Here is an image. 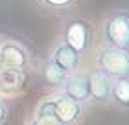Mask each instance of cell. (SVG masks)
<instances>
[{"label": "cell", "instance_id": "obj_1", "mask_svg": "<svg viewBox=\"0 0 129 125\" xmlns=\"http://www.w3.org/2000/svg\"><path fill=\"white\" fill-rule=\"evenodd\" d=\"M102 39L105 46L129 52V9H113L102 22Z\"/></svg>", "mask_w": 129, "mask_h": 125}, {"label": "cell", "instance_id": "obj_12", "mask_svg": "<svg viewBox=\"0 0 129 125\" xmlns=\"http://www.w3.org/2000/svg\"><path fill=\"white\" fill-rule=\"evenodd\" d=\"M44 9L54 11V13H67L78 4V0H37Z\"/></svg>", "mask_w": 129, "mask_h": 125}, {"label": "cell", "instance_id": "obj_6", "mask_svg": "<svg viewBox=\"0 0 129 125\" xmlns=\"http://www.w3.org/2000/svg\"><path fill=\"white\" fill-rule=\"evenodd\" d=\"M35 72H37L39 81L52 92H59L61 87L64 85V81H67V77L70 75L67 70L57 66V64L54 61H50L48 57L39 59L37 64H35Z\"/></svg>", "mask_w": 129, "mask_h": 125}, {"label": "cell", "instance_id": "obj_8", "mask_svg": "<svg viewBox=\"0 0 129 125\" xmlns=\"http://www.w3.org/2000/svg\"><path fill=\"white\" fill-rule=\"evenodd\" d=\"M81 57L74 48H70L68 44H64L63 40H57V43L52 46V50L48 53V59L54 61L57 66H61L63 70H67L68 74H74L79 70L81 64Z\"/></svg>", "mask_w": 129, "mask_h": 125}, {"label": "cell", "instance_id": "obj_5", "mask_svg": "<svg viewBox=\"0 0 129 125\" xmlns=\"http://www.w3.org/2000/svg\"><path fill=\"white\" fill-rule=\"evenodd\" d=\"M61 96L68 98L81 105H89L90 103V90H89V72H74L67 77L64 85L59 90Z\"/></svg>", "mask_w": 129, "mask_h": 125}, {"label": "cell", "instance_id": "obj_11", "mask_svg": "<svg viewBox=\"0 0 129 125\" xmlns=\"http://www.w3.org/2000/svg\"><path fill=\"white\" fill-rule=\"evenodd\" d=\"M111 105L120 110H129V77H116L111 81Z\"/></svg>", "mask_w": 129, "mask_h": 125}, {"label": "cell", "instance_id": "obj_13", "mask_svg": "<svg viewBox=\"0 0 129 125\" xmlns=\"http://www.w3.org/2000/svg\"><path fill=\"white\" fill-rule=\"evenodd\" d=\"M55 98H57V92H52L50 96L43 98L35 107V112L33 116H52L54 118V107H55Z\"/></svg>", "mask_w": 129, "mask_h": 125}, {"label": "cell", "instance_id": "obj_16", "mask_svg": "<svg viewBox=\"0 0 129 125\" xmlns=\"http://www.w3.org/2000/svg\"><path fill=\"white\" fill-rule=\"evenodd\" d=\"M0 70H2V63H0Z\"/></svg>", "mask_w": 129, "mask_h": 125}, {"label": "cell", "instance_id": "obj_15", "mask_svg": "<svg viewBox=\"0 0 129 125\" xmlns=\"http://www.w3.org/2000/svg\"><path fill=\"white\" fill-rule=\"evenodd\" d=\"M8 118H9V105H8V99L0 96V125H6V123H8Z\"/></svg>", "mask_w": 129, "mask_h": 125}, {"label": "cell", "instance_id": "obj_3", "mask_svg": "<svg viewBox=\"0 0 129 125\" xmlns=\"http://www.w3.org/2000/svg\"><path fill=\"white\" fill-rule=\"evenodd\" d=\"M96 68L111 79L129 77V52L103 44L96 52Z\"/></svg>", "mask_w": 129, "mask_h": 125}, {"label": "cell", "instance_id": "obj_10", "mask_svg": "<svg viewBox=\"0 0 129 125\" xmlns=\"http://www.w3.org/2000/svg\"><path fill=\"white\" fill-rule=\"evenodd\" d=\"M24 74L26 72H20V70H8V68L0 70V96L6 98L24 92L28 83Z\"/></svg>", "mask_w": 129, "mask_h": 125}, {"label": "cell", "instance_id": "obj_9", "mask_svg": "<svg viewBox=\"0 0 129 125\" xmlns=\"http://www.w3.org/2000/svg\"><path fill=\"white\" fill-rule=\"evenodd\" d=\"M111 77L94 68L89 72V90H90V103L98 105H111Z\"/></svg>", "mask_w": 129, "mask_h": 125}, {"label": "cell", "instance_id": "obj_14", "mask_svg": "<svg viewBox=\"0 0 129 125\" xmlns=\"http://www.w3.org/2000/svg\"><path fill=\"white\" fill-rule=\"evenodd\" d=\"M26 125H61V123L52 116H31L26 121Z\"/></svg>", "mask_w": 129, "mask_h": 125}, {"label": "cell", "instance_id": "obj_2", "mask_svg": "<svg viewBox=\"0 0 129 125\" xmlns=\"http://www.w3.org/2000/svg\"><path fill=\"white\" fill-rule=\"evenodd\" d=\"M61 40L64 44H68L70 48H74L79 55H83L92 46V40H94V26L87 19H81V17H68L63 22Z\"/></svg>", "mask_w": 129, "mask_h": 125}, {"label": "cell", "instance_id": "obj_4", "mask_svg": "<svg viewBox=\"0 0 129 125\" xmlns=\"http://www.w3.org/2000/svg\"><path fill=\"white\" fill-rule=\"evenodd\" d=\"M0 63H2V68L20 70V72H28L33 66L30 50L15 39L0 40Z\"/></svg>", "mask_w": 129, "mask_h": 125}, {"label": "cell", "instance_id": "obj_7", "mask_svg": "<svg viewBox=\"0 0 129 125\" xmlns=\"http://www.w3.org/2000/svg\"><path fill=\"white\" fill-rule=\"evenodd\" d=\"M85 116V105L76 103V101L61 96L57 92L55 107H54V118L61 125H78Z\"/></svg>", "mask_w": 129, "mask_h": 125}]
</instances>
